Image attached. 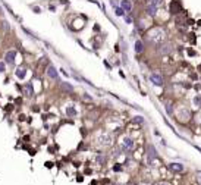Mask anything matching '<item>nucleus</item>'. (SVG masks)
I'll use <instances>...</instances> for the list:
<instances>
[{
  "instance_id": "19",
  "label": "nucleus",
  "mask_w": 201,
  "mask_h": 185,
  "mask_svg": "<svg viewBox=\"0 0 201 185\" xmlns=\"http://www.w3.org/2000/svg\"><path fill=\"white\" fill-rule=\"evenodd\" d=\"M194 105H195L197 107H201V94H198V96L194 97Z\"/></svg>"
},
{
  "instance_id": "23",
  "label": "nucleus",
  "mask_w": 201,
  "mask_h": 185,
  "mask_svg": "<svg viewBox=\"0 0 201 185\" xmlns=\"http://www.w3.org/2000/svg\"><path fill=\"white\" fill-rule=\"evenodd\" d=\"M62 85H63V88H65V90H69V91H72V85H71V84H66V82H63Z\"/></svg>"
},
{
  "instance_id": "8",
  "label": "nucleus",
  "mask_w": 201,
  "mask_h": 185,
  "mask_svg": "<svg viewBox=\"0 0 201 185\" xmlns=\"http://www.w3.org/2000/svg\"><path fill=\"white\" fill-rule=\"evenodd\" d=\"M169 169L173 170V172H182V170H183V165H182V163H170V165H169Z\"/></svg>"
},
{
  "instance_id": "15",
  "label": "nucleus",
  "mask_w": 201,
  "mask_h": 185,
  "mask_svg": "<svg viewBox=\"0 0 201 185\" xmlns=\"http://www.w3.org/2000/svg\"><path fill=\"white\" fill-rule=\"evenodd\" d=\"M179 9H181V5H179L178 2H173V3L170 5V11H172L173 13H178V12H179Z\"/></svg>"
},
{
  "instance_id": "5",
  "label": "nucleus",
  "mask_w": 201,
  "mask_h": 185,
  "mask_svg": "<svg viewBox=\"0 0 201 185\" xmlns=\"http://www.w3.org/2000/svg\"><path fill=\"white\" fill-rule=\"evenodd\" d=\"M15 57H16V52H15V50H9V52L6 53V56H5L6 63L13 65V63H15Z\"/></svg>"
},
{
  "instance_id": "3",
  "label": "nucleus",
  "mask_w": 201,
  "mask_h": 185,
  "mask_svg": "<svg viewBox=\"0 0 201 185\" xmlns=\"http://www.w3.org/2000/svg\"><path fill=\"white\" fill-rule=\"evenodd\" d=\"M150 81L154 84V85H157V87H162L164 82H163V78H162V75L160 73H157V72H153L151 75H150Z\"/></svg>"
},
{
  "instance_id": "12",
  "label": "nucleus",
  "mask_w": 201,
  "mask_h": 185,
  "mask_svg": "<svg viewBox=\"0 0 201 185\" xmlns=\"http://www.w3.org/2000/svg\"><path fill=\"white\" fill-rule=\"evenodd\" d=\"M147 157L157 159V151L154 150V147H153V145H148V154H147Z\"/></svg>"
},
{
  "instance_id": "25",
  "label": "nucleus",
  "mask_w": 201,
  "mask_h": 185,
  "mask_svg": "<svg viewBox=\"0 0 201 185\" xmlns=\"http://www.w3.org/2000/svg\"><path fill=\"white\" fill-rule=\"evenodd\" d=\"M5 68H6V66H5V63H3V62H0V73L5 72Z\"/></svg>"
},
{
  "instance_id": "9",
  "label": "nucleus",
  "mask_w": 201,
  "mask_h": 185,
  "mask_svg": "<svg viewBox=\"0 0 201 185\" xmlns=\"http://www.w3.org/2000/svg\"><path fill=\"white\" fill-rule=\"evenodd\" d=\"M145 12H147L150 16H156L157 8H156V6H151V5H147V6H145Z\"/></svg>"
},
{
  "instance_id": "16",
  "label": "nucleus",
  "mask_w": 201,
  "mask_h": 185,
  "mask_svg": "<svg viewBox=\"0 0 201 185\" xmlns=\"http://www.w3.org/2000/svg\"><path fill=\"white\" fill-rule=\"evenodd\" d=\"M135 52L137 53H141V52H144V44H142V41H137L135 43Z\"/></svg>"
},
{
  "instance_id": "14",
  "label": "nucleus",
  "mask_w": 201,
  "mask_h": 185,
  "mask_svg": "<svg viewBox=\"0 0 201 185\" xmlns=\"http://www.w3.org/2000/svg\"><path fill=\"white\" fill-rule=\"evenodd\" d=\"M24 92H25V96H32V85L31 84H27L24 87Z\"/></svg>"
},
{
  "instance_id": "7",
  "label": "nucleus",
  "mask_w": 201,
  "mask_h": 185,
  "mask_svg": "<svg viewBox=\"0 0 201 185\" xmlns=\"http://www.w3.org/2000/svg\"><path fill=\"white\" fill-rule=\"evenodd\" d=\"M47 75H49L51 79H57V76H59L54 66H49V68H47Z\"/></svg>"
},
{
  "instance_id": "21",
  "label": "nucleus",
  "mask_w": 201,
  "mask_h": 185,
  "mask_svg": "<svg viewBox=\"0 0 201 185\" xmlns=\"http://www.w3.org/2000/svg\"><path fill=\"white\" fill-rule=\"evenodd\" d=\"M134 122H135V124H144V118L137 116V118H134Z\"/></svg>"
},
{
  "instance_id": "26",
  "label": "nucleus",
  "mask_w": 201,
  "mask_h": 185,
  "mask_svg": "<svg viewBox=\"0 0 201 185\" xmlns=\"http://www.w3.org/2000/svg\"><path fill=\"white\" fill-rule=\"evenodd\" d=\"M32 9H34V12H35V13H40V8H37V6H34Z\"/></svg>"
},
{
  "instance_id": "10",
  "label": "nucleus",
  "mask_w": 201,
  "mask_h": 185,
  "mask_svg": "<svg viewBox=\"0 0 201 185\" xmlns=\"http://www.w3.org/2000/svg\"><path fill=\"white\" fill-rule=\"evenodd\" d=\"M121 6H122V9H125L126 12H131V9H132V5H131L129 0H122Z\"/></svg>"
},
{
  "instance_id": "22",
  "label": "nucleus",
  "mask_w": 201,
  "mask_h": 185,
  "mask_svg": "<svg viewBox=\"0 0 201 185\" xmlns=\"http://www.w3.org/2000/svg\"><path fill=\"white\" fill-rule=\"evenodd\" d=\"M116 15L118 16H123V9L122 8H116Z\"/></svg>"
},
{
  "instance_id": "11",
  "label": "nucleus",
  "mask_w": 201,
  "mask_h": 185,
  "mask_svg": "<svg viewBox=\"0 0 201 185\" xmlns=\"http://www.w3.org/2000/svg\"><path fill=\"white\" fill-rule=\"evenodd\" d=\"M15 75H16V78L24 79V78H25V75H27V69H24V68H18V69H16V72H15Z\"/></svg>"
},
{
  "instance_id": "4",
  "label": "nucleus",
  "mask_w": 201,
  "mask_h": 185,
  "mask_svg": "<svg viewBox=\"0 0 201 185\" xmlns=\"http://www.w3.org/2000/svg\"><path fill=\"white\" fill-rule=\"evenodd\" d=\"M132 147H134V140L129 138V137H125L122 140V148L126 150V151H129V150H132Z\"/></svg>"
},
{
  "instance_id": "18",
  "label": "nucleus",
  "mask_w": 201,
  "mask_h": 185,
  "mask_svg": "<svg viewBox=\"0 0 201 185\" xmlns=\"http://www.w3.org/2000/svg\"><path fill=\"white\" fill-rule=\"evenodd\" d=\"M147 5H151V6L159 8V6L162 5V0H147Z\"/></svg>"
},
{
  "instance_id": "17",
  "label": "nucleus",
  "mask_w": 201,
  "mask_h": 185,
  "mask_svg": "<svg viewBox=\"0 0 201 185\" xmlns=\"http://www.w3.org/2000/svg\"><path fill=\"white\" fill-rule=\"evenodd\" d=\"M170 52H172V46H170V44H167V46L164 44V46L160 49V53H162V54H167V53H170Z\"/></svg>"
},
{
  "instance_id": "20",
  "label": "nucleus",
  "mask_w": 201,
  "mask_h": 185,
  "mask_svg": "<svg viewBox=\"0 0 201 185\" xmlns=\"http://www.w3.org/2000/svg\"><path fill=\"white\" fill-rule=\"evenodd\" d=\"M95 160H97V163H98V165H103V163H104V156L98 154V156L95 157Z\"/></svg>"
},
{
  "instance_id": "1",
  "label": "nucleus",
  "mask_w": 201,
  "mask_h": 185,
  "mask_svg": "<svg viewBox=\"0 0 201 185\" xmlns=\"http://www.w3.org/2000/svg\"><path fill=\"white\" fill-rule=\"evenodd\" d=\"M147 37H148V40H150L151 44H160V43H163V41L166 40V32H164L163 28L156 27V28H153V30L147 34Z\"/></svg>"
},
{
  "instance_id": "27",
  "label": "nucleus",
  "mask_w": 201,
  "mask_h": 185,
  "mask_svg": "<svg viewBox=\"0 0 201 185\" xmlns=\"http://www.w3.org/2000/svg\"><path fill=\"white\" fill-rule=\"evenodd\" d=\"M157 185H169V184H167V182H159Z\"/></svg>"
},
{
  "instance_id": "2",
  "label": "nucleus",
  "mask_w": 201,
  "mask_h": 185,
  "mask_svg": "<svg viewBox=\"0 0 201 185\" xmlns=\"http://www.w3.org/2000/svg\"><path fill=\"white\" fill-rule=\"evenodd\" d=\"M97 143L100 145H110L112 144V137L109 134H100L97 137Z\"/></svg>"
},
{
  "instance_id": "13",
  "label": "nucleus",
  "mask_w": 201,
  "mask_h": 185,
  "mask_svg": "<svg viewBox=\"0 0 201 185\" xmlns=\"http://www.w3.org/2000/svg\"><path fill=\"white\" fill-rule=\"evenodd\" d=\"M66 115H68V116H71V118H73V116L76 115L75 107H73V106H68V107H66Z\"/></svg>"
},
{
  "instance_id": "24",
  "label": "nucleus",
  "mask_w": 201,
  "mask_h": 185,
  "mask_svg": "<svg viewBox=\"0 0 201 185\" xmlns=\"http://www.w3.org/2000/svg\"><path fill=\"white\" fill-rule=\"evenodd\" d=\"M166 112H167V113H172V112H173L172 105H166Z\"/></svg>"
},
{
  "instance_id": "6",
  "label": "nucleus",
  "mask_w": 201,
  "mask_h": 185,
  "mask_svg": "<svg viewBox=\"0 0 201 185\" xmlns=\"http://www.w3.org/2000/svg\"><path fill=\"white\" fill-rule=\"evenodd\" d=\"M178 116H179L181 121H188V119L191 118V112H189L188 109H179Z\"/></svg>"
}]
</instances>
